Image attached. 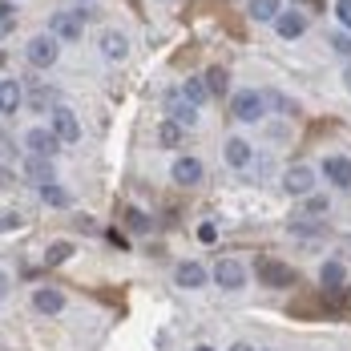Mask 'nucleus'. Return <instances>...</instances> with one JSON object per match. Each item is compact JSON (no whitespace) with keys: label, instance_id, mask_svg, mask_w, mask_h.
I'll list each match as a JSON object with an SVG mask.
<instances>
[{"label":"nucleus","instance_id":"obj_11","mask_svg":"<svg viewBox=\"0 0 351 351\" xmlns=\"http://www.w3.org/2000/svg\"><path fill=\"white\" fill-rule=\"evenodd\" d=\"M174 182L178 186H194V182H202V162H198V158H178L174 162Z\"/></svg>","mask_w":351,"mask_h":351},{"label":"nucleus","instance_id":"obj_21","mask_svg":"<svg viewBox=\"0 0 351 351\" xmlns=\"http://www.w3.org/2000/svg\"><path fill=\"white\" fill-rule=\"evenodd\" d=\"M182 97H186V101H194V106H202V101L210 97V89H206V81H202V77H190V81L182 85Z\"/></svg>","mask_w":351,"mask_h":351},{"label":"nucleus","instance_id":"obj_15","mask_svg":"<svg viewBox=\"0 0 351 351\" xmlns=\"http://www.w3.org/2000/svg\"><path fill=\"white\" fill-rule=\"evenodd\" d=\"M323 174L331 178L335 186H351V162L348 158H327L323 162Z\"/></svg>","mask_w":351,"mask_h":351},{"label":"nucleus","instance_id":"obj_9","mask_svg":"<svg viewBox=\"0 0 351 351\" xmlns=\"http://www.w3.org/2000/svg\"><path fill=\"white\" fill-rule=\"evenodd\" d=\"M81 25H85V12H57L53 16V33H61L65 40H77Z\"/></svg>","mask_w":351,"mask_h":351},{"label":"nucleus","instance_id":"obj_13","mask_svg":"<svg viewBox=\"0 0 351 351\" xmlns=\"http://www.w3.org/2000/svg\"><path fill=\"white\" fill-rule=\"evenodd\" d=\"M21 97H25V89L16 81H0V113H16Z\"/></svg>","mask_w":351,"mask_h":351},{"label":"nucleus","instance_id":"obj_36","mask_svg":"<svg viewBox=\"0 0 351 351\" xmlns=\"http://www.w3.org/2000/svg\"><path fill=\"white\" fill-rule=\"evenodd\" d=\"M343 85H348V89H351V65H348V69H343Z\"/></svg>","mask_w":351,"mask_h":351},{"label":"nucleus","instance_id":"obj_3","mask_svg":"<svg viewBox=\"0 0 351 351\" xmlns=\"http://www.w3.org/2000/svg\"><path fill=\"white\" fill-rule=\"evenodd\" d=\"M25 53H29V65H36V69H49V65L57 61V40H53V36H33Z\"/></svg>","mask_w":351,"mask_h":351},{"label":"nucleus","instance_id":"obj_14","mask_svg":"<svg viewBox=\"0 0 351 351\" xmlns=\"http://www.w3.org/2000/svg\"><path fill=\"white\" fill-rule=\"evenodd\" d=\"M101 53H106L109 61H121V57L130 53V40H125V33H101Z\"/></svg>","mask_w":351,"mask_h":351},{"label":"nucleus","instance_id":"obj_18","mask_svg":"<svg viewBox=\"0 0 351 351\" xmlns=\"http://www.w3.org/2000/svg\"><path fill=\"white\" fill-rule=\"evenodd\" d=\"M319 279H323V287H327V291H339V287H343V279H348V271H343V263H335V258H331V263H323Z\"/></svg>","mask_w":351,"mask_h":351},{"label":"nucleus","instance_id":"obj_1","mask_svg":"<svg viewBox=\"0 0 351 351\" xmlns=\"http://www.w3.org/2000/svg\"><path fill=\"white\" fill-rule=\"evenodd\" d=\"M214 282L222 287V291H239L246 282V267L239 258H218V267H214Z\"/></svg>","mask_w":351,"mask_h":351},{"label":"nucleus","instance_id":"obj_10","mask_svg":"<svg viewBox=\"0 0 351 351\" xmlns=\"http://www.w3.org/2000/svg\"><path fill=\"white\" fill-rule=\"evenodd\" d=\"M275 29H279L282 40H299L303 29H307V21H303L299 12H279V16H275Z\"/></svg>","mask_w":351,"mask_h":351},{"label":"nucleus","instance_id":"obj_26","mask_svg":"<svg viewBox=\"0 0 351 351\" xmlns=\"http://www.w3.org/2000/svg\"><path fill=\"white\" fill-rule=\"evenodd\" d=\"M69 258H73V243H53L49 246V254H45L49 267H61V263H69Z\"/></svg>","mask_w":351,"mask_h":351},{"label":"nucleus","instance_id":"obj_27","mask_svg":"<svg viewBox=\"0 0 351 351\" xmlns=\"http://www.w3.org/2000/svg\"><path fill=\"white\" fill-rule=\"evenodd\" d=\"M125 222H130V230H138V234H145V230L154 226V222H149L141 210H125Z\"/></svg>","mask_w":351,"mask_h":351},{"label":"nucleus","instance_id":"obj_38","mask_svg":"<svg viewBox=\"0 0 351 351\" xmlns=\"http://www.w3.org/2000/svg\"><path fill=\"white\" fill-rule=\"evenodd\" d=\"M0 186H8V174H4V170H0Z\"/></svg>","mask_w":351,"mask_h":351},{"label":"nucleus","instance_id":"obj_8","mask_svg":"<svg viewBox=\"0 0 351 351\" xmlns=\"http://www.w3.org/2000/svg\"><path fill=\"white\" fill-rule=\"evenodd\" d=\"M311 186H315V174L307 166H295V170L282 174V190L287 194H311Z\"/></svg>","mask_w":351,"mask_h":351},{"label":"nucleus","instance_id":"obj_2","mask_svg":"<svg viewBox=\"0 0 351 351\" xmlns=\"http://www.w3.org/2000/svg\"><path fill=\"white\" fill-rule=\"evenodd\" d=\"M263 106H267V101H263V93H254V89H243V93H234V117H239V121H258V117H263Z\"/></svg>","mask_w":351,"mask_h":351},{"label":"nucleus","instance_id":"obj_20","mask_svg":"<svg viewBox=\"0 0 351 351\" xmlns=\"http://www.w3.org/2000/svg\"><path fill=\"white\" fill-rule=\"evenodd\" d=\"M29 109H57V93L49 85H33L29 89Z\"/></svg>","mask_w":351,"mask_h":351},{"label":"nucleus","instance_id":"obj_16","mask_svg":"<svg viewBox=\"0 0 351 351\" xmlns=\"http://www.w3.org/2000/svg\"><path fill=\"white\" fill-rule=\"evenodd\" d=\"M174 282L178 287H202V282H206V271H202L198 263H182L174 271Z\"/></svg>","mask_w":351,"mask_h":351},{"label":"nucleus","instance_id":"obj_39","mask_svg":"<svg viewBox=\"0 0 351 351\" xmlns=\"http://www.w3.org/2000/svg\"><path fill=\"white\" fill-rule=\"evenodd\" d=\"M194 351H214V348H194Z\"/></svg>","mask_w":351,"mask_h":351},{"label":"nucleus","instance_id":"obj_19","mask_svg":"<svg viewBox=\"0 0 351 351\" xmlns=\"http://www.w3.org/2000/svg\"><path fill=\"white\" fill-rule=\"evenodd\" d=\"M25 178L36 182V186H49V182H53V162H45V158L29 162V166H25Z\"/></svg>","mask_w":351,"mask_h":351},{"label":"nucleus","instance_id":"obj_25","mask_svg":"<svg viewBox=\"0 0 351 351\" xmlns=\"http://www.w3.org/2000/svg\"><path fill=\"white\" fill-rule=\"evenodd\" d=\"M250 16L254 21H275L279 16V0H250Z\"/></svg>","mask_w":351,"mask_h":351},{"label":"nucleus","instance_id":"obj_30","mask_svg":"<svg viewBox=\"0 0 351 351\" xmlns=\"http://www.w3.org/2000/svg\"><path fill=\"white\" fill-rule=\"evenodd\" d=\"M198 239H202V243H214V239H218V226H214V222H202V226H198Z\"/></svg>","mask_w":351,"mask_h":351},{"label":"nucleus","instance_id":"obj_12","mask_svg":"<svg viewBox=\"0 0 351 351\" xmlns=\"http://www.w3.org/2000/svg\"><path fill=\"white\" fill-rule=\"evenodd\" d=\"M33 307L40 315H57L61 307H65V299H61V291H53V287H40L33 295Z\"/></svg>","mask_w":351,"mask_h":351},{"label":"nucleus","instance_id":"obj_22","mask_svg":"<svg viewBox=\"0 0 351 351\" xmlns=\"http://www.w3.org/2000/svg\"><path fill=\"white\" fill-rule=\"evenodd\" d=\"M226 162H230V166H234V170H243V166H250V145H246V141H230V145H226Z\"/></svg>","mask_w":351,"mask_h":351},{"label":"nucleus","instance_id":"obj_5","mask_svg":"<svg viewBox=\"0 0 351 351\" xmlns=\"http://www.w3.org/2000/svg\"><path fill=\"white\" fill-rule=\"evenodd\" d=\"M162 101H166V109H170V117H174L178 125H194V121H198V106L186 101L182 93H166Z\"/></svg>","mask_w":351,"mask_h":351},{"label":"nucleus","instance_id":"obj_35","mask_svg":"<svg viewBox=\"0 0 351 351\" xmlns=\"http://www.w3.org/2000/svg\"><path fill=\"white\" fill-rule=\"evenodd\" d=\"M8 295V275H0V299Z\"/></svg>","mask_w":351,"mask_h":351},{"label":"nucleus","instance_id":"obj_34","mask_svg":"<svg viewBox=\"0 0 351 351\" xmlns=\"http://www.w3.org/2000/svg\"><path fill=\"white\" fill-rule=\"evenodd\" d=\"M0 158H4V162H8V158H12V145H8V141H4V134H0Z\"/></svg>","mask_w":351,"mask_h":351},{"label":"nucleus","instance_id":"obj_6","mask_svg":"<svg viewBox=\"0 0 351 351\" xmlns=\"http://www.w3.org/2000/svg\"><path fill=\"white\" fill-rule=\"evenodd\" d=\"M53 134H57L61 141H77V138H81V125H77L73 109H65V106L53 109Z\"/></svg>","mask_w":351,"mask_h":351},{"label":"nucleus","instance_id":"obj_29","mask_svg":"<svg viewBox=\"0 0 351 351\" xmlns=\"http://www.w3.org/2000/svg\"><path fill=\"white\" fill-rule=\"evenodd\" d=\"M331 45H335V49H339V53H343V57H348V61H351V36L335 33V36H331Z\"/></svg>","mask_w":351,"mask_h":351},{"label":"nucleus","instance_id":"obj_31","mask_svg":"<svg viewBox=\"0 0 351 351\" xmlns=\"http://www.w3.org/2000/svg\"><path fill=\"white\" fill-rule=\"evenodd\" d=\"M303 210H307V214H323V210H327V198H307V202H303Z\"/></svg>","mask_w":351,"mask_h":351},{"label":"nucleus","instance_id":"obj_24","mask_svg":"<svg viewBox=\"0 0 351 351\" xmlns=\"http://www.w3.org/2000/svg\"><path fill=\"white\" fill-rule=\"evenodd\" d=\"M40 198H45V206H69V190H65V186H57V182L40 186Z\"/></svg>","mask_w":351,"mask_h":351},{"label":"nucleus","instance_id":"obj_17","mask_svg":"<svg viewBox=\"0 0 351 351\" xmlns=\"http://www.w3.org/2000/svg\"><path fill=\"white\" fill-rule=\"evenodd\" d=\"M182 134H186V125H178L174 117H170V121H162V125H158V145L178 149V145H182Z\"/></svg>","mask_w":351,"mask_h":351},{"label":"nucleus","instance_id":"obj_23","mask_svg":"<svg viewBox=\"0 0 351 351\" xmlns=\"http://www.w3.org/2000/svg\"><path fill=\"white\" fill-rule=\"evenodd\" d=\"M206 89H210L214 97H222V93L230 89V73L222 69V65H214V69L206 73Z\"/></svg>","mask_w":351,"mask_h":351},{"label":"nucleus","instance_id":"obj_7","mask_svg":"<svg viewBox=\"0 0 351 351\" xmlns=\"http://www.w3.org/2000/svg\"><path fill=\"white\" fill-rule=\"evenodd\" d=\"M25 145L33 149L36 158H53V154H57V145H61V138H57L53 130H29Z\"/></svg>","mask_w":351,"mask_h":351},{"label":"nucleus","instance_id":"obj_28","mask_svg":"<svg viewBox=\"0 0 351 351\" xmlns=\"http://www.w3.org/2000/svg\"><path fill=\"white\" fill-rule=\"evenodd\" d=\"M335 16L343 29H351V0H335Z\"/></svg>","mask_w":351,"mask_h":351},{"label":"nucleus","instance_id":"obj_32","mask_svg":"<svg viewBox=\"0 0 351 351\" xmlns=\"http://www.w3.org/2000/svg\"><path fill=\"white\" fill-rule=\"evenodd\" d=\"M16 226H21L16 214H4V218H0V234H8V230H16Z\"/></svg>","mask_w":351,"mask_h":351},{"label":"nucleus","instance_id":"obj_33","mask_svg":"<svg viewBox=\"0 0 351 351\" xmlns=\"http://www.w3.org/2000/svg\"><path fill=\"white\" fill-rule=\"evenodd\" d=\"M291 230H295V234H315L319 226H311V222H303V218H299V222H291Z\"/></svg>","mask_w":351,"mask_h":351},{"label":"nucleus","instance_id":"obj_37","mask_svg":"<svg viewBox=\"0 0 351 351\" xmlns=\"http://www.w3.org/2000/svg\"><path fill=\"white\" fill-rule=\"evenodd\" d=\"M234 351H254V348H246V343H234Z\"/></svg>","mask_w":351,"mask_h":351},{"label":"nucleus","instance_id":"obj_40","mask_svg":"<svg viewBox=\"0 0 351 351\" xmlns=\"http://www.w3.org/2000/svg\"><path fill=\"white\" fill-rule=\"evenodd\" d=\"M315 4H319V0H315Z\"/></svg>","mask_w":351,"mask_h":351},{"label":"nucleus","instance_id":"obj_4","mask_svg":"<svg viewBox=\"0 0 351 351\" xmlns=\"http://www.w3.org/2000/svg\"><path fill=\"white\" fill-rule=\"evenodd\" d=\"M258 279L267 282V287H291L295 282V271L287 263H279V258H263L258 263Z\"/></svg>","mask_w":351,"mask_h":351}]
</instances>
